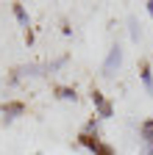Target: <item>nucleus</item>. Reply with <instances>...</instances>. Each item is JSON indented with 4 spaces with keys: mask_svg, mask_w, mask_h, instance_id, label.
I'll list each match as a JSON object with an SVG mask.
<instances>
[{
    "mask_svg": "<svg viewBox=\"0 0 153 155\" xmlns=\"http://www.w3.org/2000/svg\"><path fill=\"white\" fill-rule=\"evenodd\" d=\"M111 116H114V105H111V103L106 100V103H103V105L98 108V119H111Z\"/></svg>",
    "mask_w": 153,
    "mask_h": 155,
    "instance_id": "12",
    "label": "nucleus"
},
{
    "mask_svg": "<svg viewBox=\"0 0 153 155\" xmlns=\"http://www.w3.org/2000/svg\"><path fill=\"white\" fill-rule=\"evenodd\" d=\"M123 47L120 45H111L109 47V55H106V61H103V78H114L117 75V69L123 67Z\"/></svg>",
    "mask_w": 153,
    "mask_h": 155,
    "instance_id": "1",
    "label": "nucleus"
},
{
    "mask_svg": "<svg viewBox=\"0 0 153 155\" xmlns=\"http://www.w3.org/2000/svg\"><path fill=\"white\" fill-rule=\"evenodd\" d=\"M17 78H45L47 75V64H25L14 72Z\"/></svg>",
    "mask_w": 153,
    "mask_h": 155,
    "instance_id": "2",
    "label": "nucleus"
},
{
    "mask_svg": "<svg viewBox=\"0 0 153 155\" xmlns=\"http://www.w3.org/2000/svg\"><path fill=\"white\" fill-rule=\"evenodd\" d=\"M81 133H84V136H92V139H100V119H98V116L86 119V125H84Z\"/></svg>",
    "mask_w": 153,
    "mask_h": 155,
    "instance_id": "8",
    "label": "nucleus"
},
{
    "mask_svg": "<svg viewBox=\"0 0 153 155\" xmlns=\"http://www.w3.org/2000/svg\"><path fill=\"white\" fill-rule=\"evenodd\" d=\"M128 33H131V42H139L142 39V28L137 22V17H128Z\"/></svg>",
    "mask_w": 153,
    "mask_h": 155,
    "instance_id": "10",
    "label": "nucleus"
},
{
    "mask_svg": "<svg viewBox=\"0 0 153 155\" xmlns=\"http://www.w3.org/2000/svg\"><path fill=\"white\" fill-rule=\"evenodd\" d=\"M36 155H39V152H36Z\"/></svg>",
    "mask_w": 153,
    "mask_h": 155,
    "instance_id": "18",
    "label": "nucleus"
},
{
    "mask_svg": "<svg viewBox=\"0 0 153 155\" xmlns=\"http://www.w3.org/2000/svg\"><path fill=\"white\" fill-rule=\"evenodd\" d=\"M25 45H33V31H25Z\"/></svg>",
    "mask_w": 153,
    "mask_h": 155,
    "instance_id": "14",
    "label": "nucleus"
},
{
    "mask_svg": "<svg viewBox=\"0 0 153 155\" xmlns=\"http://www.w3.org/2000/svg\"><path fill=\"white\" fill-rule=\"evenodd\" d=\"M23 114H25V105L23 103H17V100L14 103H3V122L6 125H11L17 116H23Z\"/></svg>",
    "mask_w": 153,
    "mask_h": 155,
    "instance_id": "3",
    "label": "nucleus"
},
{
    "mask_svg": "<svg viewBox=\"0 0 153 155\" xmlns=\"http://www.w3.org/2000/svg\"><path fill=\"white\" fill-rule=\"evenodd\" d=\"M100 141H103V139H92V136H84V133L78 136V144H81L84 150H89L92 155H95V150H98V147H100Z\"/></svg>",
    "mask_w": 153,
    "mask_h": 155,
    "instance_id": "9",
    "label": "nucleus"
},
{
    "mask_svg": "<svg viewBox=\"0 0 153 155\" xmlns=\"http://www.w3.org/2000/svg\"><path fill=\"white\" fill-rule=\"evenodd\" d=\"M145 155H153V147H145Z\"/></svg>",
    "mask_w": 153,
    "mask_h": 155,
    "instance_id": "16",
    "label": "nucleus"
},
{
    "mask_svg": "<svg viewBox=\"0 0 153 155\" xmlns=\"http://www.w3.org/2000/svg\"><path fill=\"white\" fill-rule=\"evenodd\" d=\"M11 14L17 17V22H20L25 31H31V17H28V11H25L23 3H11Z\"/></svg>",
    "mask_w": 153,
    "mask_h": 155,
    "instance_id": "4",
    "label": "nucleus"
},
{
    "mask_svg": "<svg viewBox=\"0 0 153 155\" xmlns=\"http://www.w3.org/2000/svg\"><path fill=\"white\" fill-rule=\"evenodd\" d=\"M145 8H148V14H150V19H153V0H148V3H145Z\"/></svg>",
    "mask_w": 153,
    "mask_h": 155,
    "instance_id": "15",
    "label": "nucleus"
},
{
    "mask_svg": "<svg viewBox=\"0 0 153 155\" xmlns=\"http://www.w3.org/2000/svg\"><path fill=\"white\" fill-rule=\"evenodd\" d=\"M139 81H142L145 91L153 94V72H150V64H142V69H139Z\"/></svg>",
    "mask_w": 153,
    "mask_h": 155,
    "instance_id": "7",
    "label": "nucleus"
},
{
    "mask_svg": "<svg viewBox=\"0 0 153 155\" xmlns=\"http://www.w3.org/2000/svg\"><path fill=\"white\" fill-rule=\"evenodd\" d=\"M139 136H142V144L145 147H153V119H145L139 125Z\"/></svg>",
    "mask_w": 153,
    "mask_h": 155,
    "instance_id": "5",
    "label": "nucleus"
},
{
    "mask_svg": "<svg viewBox=\"0 0 153 155\" xmlns=\"http://www.w3.org/2000/svg\"><path fill=\"white\" fill-rule=\"evenodd\" d=\"M0 114H3V103H0Z\"/></svg>",
    "mask_w": 153,
    "mask_h": 155,
    "instance_id": "17",
    "label": "nucleus"
},
{
    "mask_svg": "<svg viewBox=\"0 0 153 155\" xmlns=\"http://www.w3.org/2000/svg\"><path fill=\"white\" fill-rule=\"evenodd\" d=\"M89 100H92V105H95V108H100V105L106 103V97H103V91H98V89H92V94H89Z\"/></svg>",
    "mask_w": 153,
    "mask_h": 155,
    "instance_id": "13",
    "label": "nucleus"
},
{
    "mask_svg": "<svg viewBox=\"0 0 153 155\" xmlns=\"http://www.w3.org/2000/svg\"><path fill=\"white\" fill-rule=\"evenodd\" d=\"M67 61H70V55H61V58H56V61H50L47 64V75H53V72H59L61 67H67Z\"/></svg>",
    "mask_w": 153,
    "mask_h": 155,
    "instance_id": "11",
    "label": "nucleus"
},
{
    "mask_svg": "<svg viewBox=\"0 0 153 155\" xmlns=\"http://www.w3.org/2000/svg\"><path fill=\"white\" fill-rule=\"evenodd\" d=\"M56 97H59V100H67V103H78V91L72 86H56Z\"/></svg>",
    "mask_w": 153,
    "mask_h": 155,
    "instance_id": "6",
    "label": "nucleus"
}]
</instances>
